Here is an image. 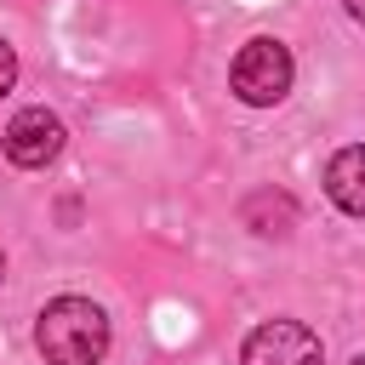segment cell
<instances>
[{
	"label": "cell",
	"instance_id": "7a4b0ae2",
	"mask_svg": "<svg viewBox=\"0 0 365 365\" xmlns=\"http://www.w3.org/2000/svg\"><path fill=\"white\" fill-rule=\"evenodd\" d=\"M291 80H297L291 46H285V40H274V34L245 40V46H240V57H234V68H228V86H234V97H240L245 108H274V103H285Z\"/></svg>",
	"mask_w": 365,
	"mask_h": 365
},
{
	"label": "cell",
	"instance_id": "9c48e42d",
	"mask_svg": "<svg viewBox=\"0 0 365 365\" xmlns=\"http://www.w3.org/2000/svg\"><path fill=\"white\" fill-rule=\"evenodd\" d=\"M0 279H6V251H0Z\"/></svg>",
	"mask_w": 365,
	"mask_h": 365
},
{
	"label": "cell",
	"instance_id": "52a82bcc",
	"mask_svg": "<svg viewBox=\"0 0 365 365\" xmlns=\"http://www.w3.org/2000/svg\"><path fill=\"white\" fill-rule=\"evenodd\" d=\"M11 86H17V51H11L6 40H0V97H6Z\"/></svg>",
	"mask_w": 365,
	"mask_h": 365
},
{
	"label": "cell",
	"instance_id": "277c9868",
	"mask_svg": "<svg viewBox=\"0 0 365 365\" xmlns=\"http://www.w3.org/2000/svg\"><path fill=\"white\" fill-rule=\"evenodd\" d=\"M57 154H63V120H57L46 103L17 108L11 125H6V160L23 165V171H46Z\"/></svg>",
	"mask_w": 365,
	"mask_h": 365
},
{
	"label": "cell",
	"instance_id": "ba28073f",
	"mask_svg": "<svg viewBox=\"0 0 365 365\" xmlns=\"http://www.w3.org/2000/svg\"><path fill=\"white\" fill-rule=\"evenodd\" d=\"M348 11H354V17H359V23H365V0H348Z\"/></svg>",
	"mask_w": 365,
	"mask_h": 365
},
{
	"label": "cell",
	"instance_id": "30bf717a",
	"mask_svg": "<svg viewBox=\"0 0 365 365\" xmlns=\"http://www.w3.org/2000/svg\"><path fill=\"white\" fill-rule=\"evenodd\" d=\"M354 365H365V354H359V359H354Z\"/></svg>",
	"mask_w": 365,
	"mask_h": 365
},
{
	"label": "cell",
	"instance_id": "5b68a950",
	"mask_svg": "<svg viewBox=\"0 0 365 365\" xmlns=\"http://www.w3.org/2000/svg\"><path fill=\"white\" fill-rule=\"evenodd\" d=\"M325 194H331L336 211L365 217V143H348V148L331 154V165H325Z\"/></svg>",
	"mask_w": 365,
	"mask_h": 365
},
{
	"label": "cell",
	"instance_id": "3957f363",
	"mask_svg": "<svg viewBox=\"0 0 365 365\" xmlns=\"http://www.w3.org/2000/svg\"><path fill=\"white\" fill-rule=\"evenodd\" d=\"M240 365H325V348L302 319H268L245 336Z\"/></svg>",
	"mask_w": 365,
	"mask_h": 365
},
{
	"label": "cell",
	"instance_id": "8992f818",
	"mask_svg": "<svg viewBox=\"0 0 365 365\" xmlns=\"http://www.w3.org/2000/svg\"><path fill=\"white\" fill-rule=\"evenodd\" d=\"M240 222H245L251 234H262V240H285V234L297 228V200H291L285 188H257V194H245Z\"/></svg>",
	"mask_w": 365,
	"mask_h": 365
},
{
	"label": "cell",
	"instance_id": "6da1fadb",
	"mask_svg": "<svg viewBox=\"0 0 365 365\" xmlns=\"http://www.w3.org/2000/svg\"><path fill=\"white\" fill-rule=\"evenodd\" d=\"M34 348L46 365H97L108 354V314L91 297H51L34 319Z\"/></svg>",
	"mask_w": 365,
	"mask_h": 365
}]
</instances>
